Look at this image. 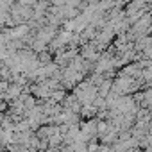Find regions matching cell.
Listing matches in <instances>:
<instances>
[{
    "mask_svg": "<svg viewBox=\"0 0 152 152\" xmlns=\"http://www.w3.org/2000/svg\"><path fill=\"white\" fill-rule=\"evenodd\" d=\"M18 4H22V6H32V4H36V0H18Z\"/></svg>",
    "mask_w": 152,
    "mask_h": 152,
    "instance_id": "obj_1",
    "label": "cell"
}]
</instances>
